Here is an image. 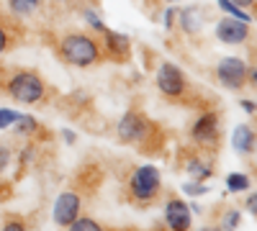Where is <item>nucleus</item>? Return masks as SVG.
Here are the masks:
<instances>
[{
    "instance_id": "1",
    "label": "nucleus",
    "mask_w": 257,
    "mask_h": 231,
    "mask_svg": "<svg viewBox=\"0 0 257 231\" xmlns=\"http://www.w3.org/2000/svg\"><path fill=\"white\" fill-rule=\"evenodd\" d=\"M59 52L64 62H70L75 67H93L100 62V44L88 36V34H67L59 41Z\"/></svg>"
},
{
    "instance_id": "2",
    "label": "nucleus",
    "mask_w": 257,
    "mask_h": 231,
    "mask_svg": "<svg viewBox=\"0 0 257 231\" xmlns=\"http://www.w3.org/2000/svg\"><path fill=\"white\" fill-rule=\"evenodd\" d=\"M160 187H162L160 170L155 164H142L128 177V198L137 205H149L160 195Z\"/></svg>"
},
{
    "instance_id": "3",
    "label": "nucleus",
    "mask_w": 257,
    "mask_h": 231,
    "mask_svg": "<svg viewBox=\"0 0 257 231\" xmlns=\"http://www.w3.org/2000/svg\"><path fill=\"white\" fill-rule=\"evenodd\" d=\"M6 93L16 103H26V106H31V103H39L41 98H44L47 85H44V80H41V75H36L31 70H18L6 82Z\"/></svg>"
},
{
    "instance_id": "4",
    "label": "nucleus",
    "mask_w": 257,
    "mask_h": 231,
    "mask_svg": "<svg viewBox=\"0 0 257 231\" xmlns=\"http://www.w3.org/2000/svg\"><path fill=\"white\" fill-rule=\"evenodd\" d=\"M149 134H152V123L137 111L123 113V118L118 121V139L123 144H144Z\"/></svg>"
},
{
    "instance_id": "5",
    "label": "nucleus",
    "mask_w": 257,
    "mask_h": 231,
    "mask_svg": "<svg viewBox=\"0 0 257 231\" xmlns=\"http://www.w3.org/2000/svg\"><path fill=\"white\" fill-rule=\"evenodd\" d=\"M216 77L226 90H242L247 85V62L239 57H226L216 65Z\"/></svg>"
},
{
    "instance_id": "6",
    "label": "nucleus",
    "mask_w": 257,
    "mask_h": 231,
    "mask_svg": "<svg viewBox=\"0 0 257 231\" xmlns=\"http://www.w3.org/2000/svg\"><path fill=\"white\" fill-rule=\"evenodd\" d=\"M157 88L167 98H180L188 90V80H185V75L180 72L178 65H173V62H162L160 70H157Z\"/></svg>"
},
{
    "instance_id": "7",
    "label": "nucleus",
    "mask_w": 257,
    "mask_h": 231,
    "mask_svg": "<svg viewBox=\"0 0 257 231\" xmlns=\"http://www.w3.org/2000/svg\"><path fill=\"white\" fill-rule=\"evenodd\" d=\"M219 136H221V131H219V113H213V111L201 113L190 126V139L196 141L198 146H216Z\"/></svg>"
},
{
    "instance_id": "8",
    "label": "nucleus",
    "mask_w": 257,
    "mask_h": 231,
    "mask_svg": "<svg viewBox=\"0 0 257 231\" xmlns=\"http://www.w3.org/2000/svg\"><path fill=\"white\" fill-rule=\"evenodd\" d=\"M82 213V198L72 190H64L57 195L54 200V211H52V218L57 226H70L77 216Z\"/></svg>"
},
{
    "instance_id": "9",
    "label": "nucleus",
    "mask_w": 257,
    "mask_h": 231,
    "mask_svg": "<svg viewBox=\"0 0 257 231\" xmlns=\"http://www.w3.org/2000/svg\"><path fill=\"white\" fill-rule=\"evenodd\" d=\"M216 39L224 41V44H244V41L249 39V24L247 21L226 16L224 21L216 24Z\"/></svg>"
},
{
    "instance_id": "10",
    "label": "nucleus",
    "mask_w": 257,
    "mask_h": 231,
    "mask_svg": "<svg viewBox=\"0 0 257 231\" xmlns=\"http://www.w3.org/2000/svg\"><path fill=\"white\" fill-rule=\"evenodd\" d=\"M165 223L173 231H185L190 228V208L180 198H170L165 203Z\"/></svg>"
},
{
    "instance_id": "11",
    "label": "nucleus",
    "mask_w": 257,
    "mask_h": 231,
    "mask_svg": "<svg viewBox=\"0 0 257 231\" xmlns=\"http://www.w3.org/2000/svg\"><path fill=\"white\" fill-rule=\"evenodd\" d=\"M105 36V54H108L111 59H116V62H123V59H128V54H132V41H128V36H123V34H116V31H105L103 34Z\"/></svg>"
},
{
    "instance_id": "12",
    "label": "nucleus",
    "mask_w": 257,
    "mask_h": 231,
    "mask_svg": "<svg viewBox=\"0 0 257 231\" xmlns=\"http://www.w3.org/2000/svg\"><path fill=\"white\" fill-rule=\"evenodd\" d=\"M175 18L180 21V29L185 34H198L201 26H203V21H206V11L201 6H188V8L178 11Z\"/></svg>"
},
{
    "instance_id": "13",
    "label": "nucleus",
    "mask_w": 257,
    "mask_h": 231,
    "mask_svg": "<svg viewBox=\"0 0 257 231\" xmlns=\"http://www.w3.org/2000/svg\"><path fill=\"white\" fill-rule=\"evenodd\" d=\"M231 146H234V152H239V154H252L254 152V129L247 123L237 126L234 129V136H231Z\"/></svg>"
},
{
    "instance_id": "14",
    "label": "nucleus",
    "mask_w": 257,
    "mask_h": 231,
    "mask_svg": "<svg viewBox=\"0 0 257 231\" xmlns=\"http://www.w3.org/2000/svg\"><path fill=\"white\" fill-rule=\"evenodd\" d=\"M185 172L193 177V180H208L211 175H213V164H211V159H206V157H188L185 159Z\"/></svg>"
},
{
    "instance_id": "15",
    "label": "nucleus",
    "mask_w": 257,
    "mask_h": 231,
    "mask_svg": "<svg viewBox=\"0 0 257 231\" xmlns=\"http://www.w3.org/2000/svg\"><path fill=\"white\" fill-rule=\"evenodd\" d=\"M13 126H16V134H21V136H31V134H36L41 126H39V121L34 118V116H26V113H18L16 116V121H13Z\"/></svg>"
},
{
    "instance_id": "16",
    "label": "nucleus",
    "mask_w": 257,
    "mask_h": 231,
    "mask_svg": "<svg viewBox=\"0 0 257 231\" xmlns=\"http://www.w3.org/2000/svg\"><path fill=\"white\" fill-rule=\"evenodd\" d=\"M226 187H229V193H244L252 187V180L242 172H231V175H226Z\"/></svg>"
},
{
    "instance_id": "17",
    "label": "nucleus",
    "mask_w": 257,
    "mask_h": 231,
    "mask_svg": "<svg viewBox=\"0 0 257 231\" xmlns=\"http://www.w3.org/2000/svg\"><path fill=\"white\" fill-rule=\"evenodd\" d=\"M219 8H221L226 16H231V18H239V21H247V24H252V16H249V11L239 8L237 3H231V0H219Z\"/></svg>"
},
{
    "instance_id": "18",
    "label": "nucleus",
    "mask_w": 257,
    "mask_h": 231,
    "mask_svg": "<svg viewBox=\"0 0 257 231\" xmlns=\"http://www.w3.org/2000/svg\"><path fill=\"white\" fill-rule=\"evenodd\" d=\"M82 18H85V21H88V24H90V29H93V31H98V34H105V31H108V26L103 24V18H100V16H98L95 11L85 8V11H82Z\"/></svg>"
},
{
    "instance_id": "19",
    "label": "nucleus",
    "mask_w": 257,
    "mask_h": 231,
    "mask_svg": "<svg viewBox=\"0 0 257 231\" xmlns=\"http://www.w3.org/2000/svg\"><path fill=\"white\" fill-rule=\"evenodd\" d=\"M72 231H100V223L93 221V218H85V216H77L72 223H70Z\"/></svg>"
},
{
    "instance_id": "20",
    "label": "nucleus",
    "mask_w": 257,
    "mask_h": 231,
    "mask_svg": "<svg viewBox=\"0 0 257 231\" xmlns=\"http://www.w3.org/2000/svg\"><path fill=\"white\" fill-rule=\"evenodd\" d=\"M183 190H185V195H190V198H198V195H206V193H208V185H206L203 180H193V182H185V185H183Z\"/></svg>"
},
{
    "instance_id": "21",
    "label": "nucleus",
    "mask_w": 257,
    "mask_h": 231,
    "mask_svg": "<svg viewBox=\"0 0 257 231\" xmlns=\"http://www.w3.org/2000/svg\"><path fill=\"white\" fill-rule=\"evenodd\" d=\"M16 111H11V108H0V129H11L13 126V121H16Z\"/></svg>"
},
{
    "instance_id": "22",
    "label": "nucleus",
    "mask_w": 257,
    "mask_h": 231,
    "mask_svg": "<svg viewBox=\"0 0 257 231\" xmlns=\"http://www.w3.org/2000/svg\"><path fill=\"white\" fill-rule=\"evenodd\" d=\"M239 223H242V213H239V211H229V213L224 216V221H221L224 228H237Z\"/></svg>"
},
{
    "instance_id": "23",
    "label": "nucleus",
    "mask_w": 257,
    "mask_h": 231,
    "mask_svg": "<svg viewBox=\"0 0 257 231\" xmlns=\"http://www.w3.org/2000/svg\"><path fill=\"white\" fill-rule=\"evenodd\" d=\"M8 3H11V8L16 11V13H21V16H29L34 8L26 3V0H8Z\"/></svg>"
},
{
    "instance_id": "24",
    "label": "nucleus",
    "mask_w": 257,
    "mask_h": 231,
    "mask_svg": "<svg viewBox=\"0 0 257 231\" xmlns=\"http://www.w3.org/2000/svg\"><path fill=\"white\" fill-rule=\"evenodd\" d=\"M8 164H11V149L6 144H0V172L8 170Z\"/></svg>"
},
{
    "instance_id": "25",
    "label": "nucleus",
    "mask_w": 257,
    "mask_h": 231,
    "mask_svg": "<svg viewBox=\"0 0 257 231\" xmlns=\"http://www.w3.org/2000/svg\"><path fill=\"white\" fill-rule=\"evenodd\" d=\"M175 16H178V8H167V11H165V16H162L165 29H173V26H175Z\"/></svg>"
},
{
    "instance_id": "26",
    "label": "nucleus",
    "mask_w": 257,
    "mask_h": 231,
    "mask_svg": "<svg viewBox=\"0 0 257 231\" xmlns=\"http://www.w3.org/2000/svg\"><path fill=\"white\" fill-rule=\"evenodd\" d=\"M8 47H11V36H8L6 26H0V54H6Z\"/></svg>"
},
{
    "instance_id": "27",
    "label": "nucleus",
    "mask_w": 257,
    "mask_h": 231,
    "mask_svg": "<svg viewBox=\"0 0 257 231\" xmlns=\"http://www.w3.org/2000/svg\"><path fill=\"white\" fill-rule=\"evenodd\" d=\"M247 213H257V195L254 193L247 195Z\"/></svg>"
},
{
    "instance_id": "28",
    "label": "nucleus",
    "mask_w": 257,
    "mask_h": 231,
    "mask_svg": "<svg viewBox=\"0 0 257 231\" xmlns=\"http://www.w3.org/2000/svg\"><path fill=\"white\" fill-rule=\"evenodd\" d=\"M24 226H26L24 221H6L3 228H6V231H24Z\"/></svg>"
},
{
    "instance_id": "29",
    "label": "nucleus",
    "mask_w": 257,
    "mask_h": 231,
    "mask_svg": "<svg viewBox=\"0 0 257 231\" xmlns=\"http://www.w3.org/2000/svg\"><path fill=\"white\" fill-rule=\"evenodd\" d=\"M62 139L67 141V144H75V141H77V136H75L70 129H62Z\"/></svg>"
},
{
    "instance_id": "30",
    "label": "nucleus",
    "mask_w": 257,
    "mask_h": 231,
    "mask_svg": "<svg viewBox=\"0 0 257 231\" xmlns=\"http://www.w3.org/2000/svg\"><path fill=\"white\" fill-rule=\"evenodd\" d=\"M231 3H237L239 8H244V11H249V8L254 6V0H231Z\"/></svg>"
},
{
    "instance_id": "31",
    "label": "nucleus",
    "mask_w": 257,
    "mask_h": 231,
    "mask_svg": "<svg viewBox=\"0 0 257 231\" xmlns=\"http://www.w3.org/2000/svg\"><path fill=\"white\" fill-rule=\"evenodd\" d=\"M242 108L252 116V113H254V100H242Z\"/></svg>"
},
{
    "instance_id": "32",
    "label": "nucleus",
    "mask_w": 257,
    "mask_h": 231,
    "mask_svg": "<svg viewBox=\"0 0 257 231\" xmlns=\"http://www.w3.org/2000/svg\"><path fill=\"white\" fill-rule=\"evenodd\" d=\"M190 208V213H203V208L198 205V203H193V205H188Z\"/></svg>"
},
{
    "instance_id": "33",
    "label": "nucleus",
    "mask_w": 257,
    "mask_h": 231,
    "mask_svg": "<svg viewBox=\"0 0 257 231\" xmlns=\"http://www.w3.org/2000/svg\"><path fill=\"white\" fill-rule=\"evenodd\" d=\"M26 3H29L31 8H36V6H39V0H26Z\"/></svg>"
},
{
    "instance_id": "34",
    "label": "nucleus",
    "mask_w": 257,
    "mask_h": 231,
    "mask_svg": "<svg viewBox=\"0 0 257 231\" xmlns=\"http://www.w3.org/2000/svg\"><path fill=\"white\" fill-rule=\"evenodd\" d=\"M167 3H180V0H167Z\"/></svg>"
},
{
    "instance_id": "35",
    "label": "nucleus",
    "mask_w": 257,
    "mask_h": 231,
    "mask_svg": "<svg viewBox=\"0 0 257 231\" xmlns=\"http://www.w3.org/2000/svg\"><path fill=\"white\" fill-rule=\"evenodd\" d=\"M57 3H67V0H57Z\"/></svg>"
}]
</instances>
